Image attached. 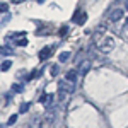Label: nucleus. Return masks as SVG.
<instances>
[{"label": "nucleus", "mask_w": 128, "mask_h": 128, "mask_svg": "<svg viewBox=\"0 0 128 128\" xmlns=\"http://www.w3.org/2000/svg\"><path fill=\"white\" fill-rule=\"evenodd\" d=\"M53 101H55L53 94H43V96L40 98V102H41V104H44V108H46V109H48V108H51Z\"/></svg>", "instance_id": "39448f33"}, {"label": "nucleus", "mask_w": 128, "mask_h": 128, "mask_svg": "<svg viewBox=\"0 0 128 128\" xmlns=\"http://www.w3.org/2000/svg\"><path fill=\"white\" fill-rule=\"evenodd\" d=\"M7 10H9V5L4 4V2H0V14H5Z\"/></svg>", "instance_id": "dca6fc26"}, {"label": "nucleus", "mask_w": 128, "mask_h": 128, "mask_svg": "<svg viewBox=\"0 0 128 128\" xmlns=\"http://www.w3.org/2000/svg\"><path fill=\"white\" fill-rule=\"evenodd\" d=\"M90 67H92V63H90V60H84V62H80L79 68H77V72H79V75H86L89 70H90Z\"/></svg>", "instance_id": "20e7f679"}, {"label": "nucleus", "mask_w": 128, "mask_h": 128, "mask_svg": "<svg viewBox=\"0 0 128 128\" xmlns=\"http://www.w3.org/2000/svg\"><path fill=\"white\" fill-rule=\"evenodd\" d=\"M77 77H79V72L77 70H68L65 74V79L70 80V82H77Z\"/></svg>", "instance_id": "6e6552de"}, {"label": "nucleus", "mask_w": 128, "mask_h": 128, "mask_svg": "<svg viewBox=\"0 0 128 128\" xmlns=\"http://www.w3.org/2000/svg\"><path fill=\"white\" fill-rule=\"evenodd\" d=\"M40 128H55V109H51V108L46 109V113L41 118Z\"/></svg>", "instance_id": "f03ea898"}, {"label": "nucleus", "mask_w": 128, "mask_h": 128, "mask_svg": "<svg viewBox=\"0 0 128 128\" xmlns=\"http://www.w3.org/2000/svg\"><path fill=\"white\" fill-rule=\"evenodd\" d=\"M70 55H72L70 51H62V53L58 55V60L62 62V63H63V62H68V60H70Z\"/></svg>", "instance_id": "1a4fd4ad"}, {"label": "nucleus", "mask_w": 128, "mask_h": 128, "mask_svg": "<svg viewBox=\"0 0 128 128\" xmlns=\"http://www.w3.org/2000/svg\"><path fill=\"white\" fill-rule=\"evenodd\" d=\"M123 16H125L123 9H113L111 14H109V20H111V22H118L120 19H123Z\"/></svg>", "instance_id": "7ed1b4c3"}, {"label": "nucleus", "mask_w": 128, "mask_h": 128, "mask_svg": "<svg viewBox=\"0 0 128 128\" xmlns=\"http://www.w3.org/2000/svg\"><path fill=\"white\" fill-rule=\"evenodd\" d=\"M0 55H4V56L12 55V48L10 46H0Z\"/></svg>", "instance_id": "9b49d317"}, {"label": "nucleus", "mask_w": 128, "mask_h": 128, "mask_svg": "<svg viewBox=\"0 0 128 128\" xmlns=\"http://www.w3.org/2000/svg\"><path fill=\"white\" fill-rule=\"evenodd\" d=\"M16 121H17V114H12V116H10L9 118V121H7V125H14V123H16Z\"/></svg>", "instance_id": "f3484780"}, {"label": "nucleus", "mask_w": 128, "mask_h": 128, "mask_svg": "<svg viewBox=\"0 0 128 128\" xmlns=\"http://www.w3.org/2000/svg\"><path fill=\"white\" fill-rule=\"evenodd\" d=\"M43 2H44V0H38V4H43Z\"/></svg>", "instance_id": "412c9836"}, {"label": "nucleus", "mask_w": 128, "mask_h": 128, "mask_svg": "<svg viewBox=\"0 0 128 128\" xmlns=\"http://www.w3.org/2000/svg\"><path fill=\"white\" fill-rule=\"evenodd\" d=\"M29 102H22V104H20V109H19V113H26V111H28V109H29Z\"/></svg>", "instance_id": "4468645a"}, {"label": "nucleus", "mask_w": 128, "mask_h": 128, "mask_svg": "<svg viewBox=\"0 0 128 128\" xmlns=\"http://www.w3.org/2000/svg\"><path fill=\"white\" fill-rule=\"evenodd\" d=\"M67 32H68V28L65 26V28H62V29H60V36H65Z\"/></svg>", "instance_id": "6ab92c4d"}, {"label": "nucleus", "mask_w": 128, "mask_h": 128, "mask_svg": "<svg viewBox=\"0 0 128 128\" xmlns=\"http://www.w3.org/2000/svg\"><path fill=\"white\" fill-rule=\"evenodd\" d=\"M10 67H12V62H10V60H5V62H2L0 70H2V72H7V70H10Z\"/></svg>", "instance_id": "9d476101"}, {"label": "nucleus", "mask_w": 128, "mask_h": 128, "mask_svg": "<svg viewBox=\"0 0 128 128\" xmlns=\"http://www.w3.org/2000/svg\"><path fill=\"white\" fill-rule=\"evenodd\" d=\"M16 44H17V46H26V44H28V40H26V36H24V38H19V40L16 41Z\"/></svg>", "instance_id": "f8f14e48"}, {"label": "nucleus", "mask_w": 128, "mask_h": 128, "mask_svg": "<svg viewBox=\"0 0 128 128\" xmlns=\"http://www.w3.org/2000/svg\"><path fill=\"white\" fill-rule=\"evenodd\" d=\"M48 32H50V29H40V31H36V36H44Z\"/></svg>", "instance_id": "a211bd4d"}, {"label": "nucleus", "mask_w": 128, "mask_h": 128, "mask_svg": "<svg viewBox=\"0 0 128 128\" xmlns=\"http://www.w3.org/2000/svg\"><path fill=\"white\" fill-rule=\"evenodd\" d=\"M72 20H74L75 24L82 26V24H86V22H87V14H86V12H77V14L72 17Z\"/></svg>", "instance_id": "423d86ee"}, {"label": "nucleus", "mask_w": 128, "mask_h": 128, "mask_svg": "<svg viewBox=\"0 0 128 128\" xmlns=\"http://www.w3.org/2000/svg\"><path fill=\"white\" fill-rule=\"evenodd\" d=\"M12 90H14V92H22L24 87H22L20 84H14V86H12Z\"/></svg>", "instance_id": "2eb2a0df"}, {"label": "nucleus", "mask_w": 128, "mask_h": 128, "mask_svg": "<svg viewBox=\"0 0 128 128\" xmlns=\"http://www.w3.org/2000/svg\"><path fill=\"white\" fill-rule=\"evenodd\" d=\"M125 5H126V10H128V0H125Z\"/></svg>", "instance_id": "aec40b11"}, {"label": "nucleus", "mask_w": 128, "mask_h": 128, "mask_svg": "<svg viewBox=\"0 0 128 128\" xmlns=\"http://www.w3.org/2000/svg\"><path fill=\"white\" fill-rule=\"evenodd\" d=\"M96 43H98V48L101 53H109L114 50V40L111 36H101V40Z\"/></svg>", "instance_id": "f257e3e1"}, {"label": "nucleus", "mask_w": 128, "mask_h": 128, "mask_svg": "<svg viewBox=\"0 0 128 128\" xmlns=\"http://www.w3.org/2000/svg\"><path fill=\"white\" fill-rule=\"evenodd\" d=\"M58 72H60L58 65H53V67H51V70H50V74H51V77H55V75H58Z\"/></svg>", "instance_id": "ddd939ff"}, {"label": "nucleus", "mask_w": 128, "mask_h": 128, "mask_svg": "<svg viewBox=\"0 0 128 128\" xmlns=\"http://www.w3.org/2000/svg\"><path fill=\"white\" fill-rule=\"evenodd\" d=\"M51 53H53V48H51V46H44V48L40 51V60H41V62L48 60L50 56H51Z\"/></svg>", "instance_id": "0eeeda50"}]
</instances>
